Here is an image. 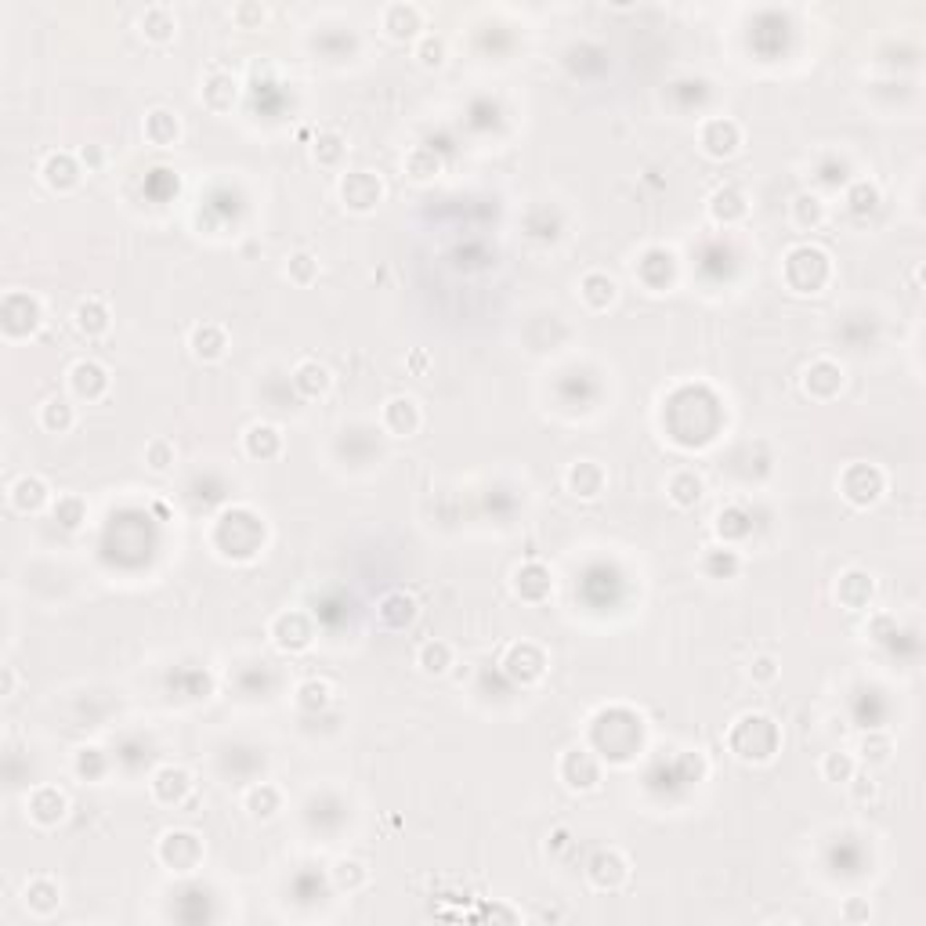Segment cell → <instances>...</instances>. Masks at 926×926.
Here are the masks:
<instances>
[{
    "label": "cell",
    "instance_id": "obj_43",
    "mask_svg": "<svg viewBox=\"0 0 926 926\" xmlns=\"http://www.w3.org/2000/svg\"><path fill=\"white\" fill-rule=\"evenodd\" d=\"M330 876H333V887L348 890V894H355V890H362L369 883L366 861H359V858H341L337 865H333Z\"/></svg>",
    "mask_w": 926,
    "mask_h": 926
},
{
    "label": "cell",
    "instance_id": "obj_33",
    "mask_svg": "<svg viewBox=\"0 0 926 926\" xmlns=\"http://www.w3.org/2000/svg\"><path fill=\"white\" fill-rule=\"evenodd\" d=\"M416 612H420V608H416L413 597H409L406 590H395V594H388L384 601H380L377 619L388 626V630H406V626L416 619Z\"/></svg>",
    "mask_w": 926,
    "mask_h": 926
},
{
    "label": "cell",
    "instance_id": "obj_35",
    "mask_svg": "<svg viewBox=\"0 0 926 926\" xmlns=\"http://www.w3.org/2000/svg\"><path fill=\"white\" fill-rule=\"evenodd\" d=\"M142 37L152 40V44H171L174 33H178V19H174V11L167 8V4H152V8H145L142 15Z\"/></svg>",
    "mask_w": 926,
    "mask_h": 926
},
{
    "label": "cell",
    "instance_id": "obj_26",
    "mask_svg": "<svg viewBox=\"0 0 926 926\" xmlns=\"http://www.w3.org/2000/svg\"><path fill=\"white\" fill-rule=\"evenodd\" d=\"M293 388H297V395L308 398V402H315V398L330 395L333 388V373L322 362L315 359H304L297 362V369H293Z\"/></svg>",
    "mask_w": 926,
    "mask_h": 926
},
{
    "label": "cell",
    "instance_id": "obj_44",
    "mask_svg": "<svg viewBox=\"0 0 926 926\" xmlns=\"http://www.w3.org/2000/svg\"><path fill=\"white\" fill-rule=\"evenodd\" d=\"M843 192H847V210L858 214V218H865V214H872V210L879 207V185L876 181L854 178Z\"/></svg>",
    "mask_w": 926,
    "mask_h": 926
},
{
    "label": "cell",
    "instance_id": "obj_21",
    "mask_svg": "<svg viewBox=\"0 0 926 926\" xmlns=\"http://www.w3.org/2000/svg\"><path fill=\"white\" fill-rule=\"evenodd\" d=\"M746 214H749V199L738 185H720V189L709 196V218L717 221V225L731 228V225H738V221H746Z\"/></svg>",
    "mask_w": 926,
    "mask_h": 926
},
{
    "label": "cell",
    "instance_id": "obj_24",
    "mask_svg": "<svg viewBox=\"0 0 926 926\" xmlns=\"http://www.w3.org/2000/svg\"><path fill=\"white\" fill-rule=\"evenodd\" d=\"M619 297V283H615L608 272H586L579 279V301L590 308V312H608Z\"/></svg>",
    "mask_w": 926,
    "mask_h": 926
},
{
    "label": "cell",
    "instance_id": "obj_7",
    "mask_svg": "<svg viewBox=\"0 0 926 926\" xmlns=\"http://www.w3.org/2000/svg\"><path fill=\"white\" fill-rule=\"evenodd\" d=\"M4 337L19 341V337H29L44 326V304L33 297V293H8L4 297Z\"/></svg>",
    "mask_w": 926,
    "mask_h": 926
},
{
    "label": "cell",
    "instance_id": "obj_27",
    "mask_svg": "<svg viewBox=\"0 0 926 926\" xmlns=\"http://www.w3.org/2000/svg\"><path fill=\"white\" fill-rule=\"evenodd\" d=\"M51 503V489L40 474H22L19 482L11 485V507L22 514H37Z\"/></svg>",
    "mask_w": 926,
    "mask_h": 926
},
{
    "label": "cell",
    "instance_id": "obj_55",
    "mask_svg": "<svg viewBox=\"0 0 926 926\" xmlns=\"http://www.w3.org/2000/svg\"><path fill=\"white\" fill-rule=\"evenodd\" d=\"M749 677H753L756 684H775V681H778V662H775V655H756V659L749 662Z\"/></svg>",
    "mask_w": 926,
    "mask_h": 926
},
{
    "label": "cell",
    "instance_id": "obj_16",
    "mask_svg": "<svg viewBox=\"0 0 926 926\" xmlns=\"http://www.w3.org/2000/svg\"><path fill=\"white\" fill-rule=\"evenodd\" d=\"M847 377H843V366L832 359H814L811 366L804 369V391L818 402H832L840 395Z\"/></svg>",
    "mask_w": 926,
    "mask_h": 926
},
{
    "label": "cell",
    "instance_id": "obj_20",
    "mask_svg": "<svg viewBox=\"0 0 926 926\" xmlns=\"http://www.w3.org/2000/svg\"><path fill=\"white\" fill-rule=\"evenodd\" d=\"M836 597H840L843 608L865 612V608L872 605V597H876V579H872V572L851 568V572H843L840 583H836Z\"/></svg>",
    "mask_w": 926,
    "mask_h": 926
},
{
    "label": "cell",
    "instance_id": "obj_51",
    "mask_svg": "<svg viewBox=\"0 0 926 926\" xmlns=\"http://www.w3.org/2000/svg\"><path fill=\"white\" fill-rule=\"evenodd\" d=\"M174 460H178V449H174L171 438H152L149 445H145V463H149L156 474H167L174 467Z\"/></svg>",
    "mask_w": 926,
    "mask_h": 926
},
{
    "label": "cell",
    "instance_id": "obj_23",
    "mask_svg": "<svg viewBox=\"0 0 926 926\" xmlns=\"http://www.w3.org/2000/svg\"><path fill=\"white\" fill-rule=\"evenodd\" d=\"M189 348L199 362H221L228 355V333L218 322H199L189 333Z\"/></svg>",
    "mask_w": 926,
    "mask_h": 926
},
{
    "label": "cell",
    "instance_id": "obj_56",
    "mask_svg": "<svg viewBox=\"0 0 926 926\" xmlns=\"http://www.w3.org/2000/svg\"><path fill=\"white\" fill-rule=\"evenodd\" d=\"M843 919H851V923H858V919H869L872 912H869V905L861 898H847V905H843V912H840Z\"/></svg>",
    "mask_w": 926,
    "mask_h": 926
},
{
    "label": "cell",
    "instance_id": "obj_8",
    "mask_svg": "<svg viewBox=\"0 0 926 926\" xmlns=\"http://www.w3.org/2000/svg\"><path fill=\"white\" fill-rule=\"evenodd\" d=\"M558 775L572 793H594L601 785V756L590 753L586 746H572L561 756Z\"/></svg>",
    "mask_w": 926,
    "mask_h": 926
},
{
    "label": "cell",
    "instance_id": "obj_54",
    "mask_svg": "<svg viewBox=\"0 0 926 926\" xmlns=\"http://www.w3.org/2000/svg\"><path fill=\"white\" fill-rule=\"evenodd\" d=\"M232 22L239 29H261L268 22V8L265 4H236L232 8Z\"/></svg>",
    "mask_w": 926,
    "mask_h": 926
},
{
    "label": "cell",
    "instance_id": "obj_13",
    "mask_svg": "<svg viewBox=\"0 0 926 926\" xmlns=\"http://www.w3.org/2000/svg\"><path fill=\"white\" fill-rule=\"evenodd\" d=\"M66 380H69L73 398H80V402H98V398H105V391H109V369L95 359L73 362Z\"/></svg>",
    "mask_w": 926,
    "mask_h": 926
},
{
    "label": "cell",
    "instance_id": "obj_5",
    "mask_svg": "<svg viewBox=\"0 0 926 926\" xmlns=\"http://www.w3.org/2000/svg\"><path fill=\"white\" fill-rule=\"evenodd\" d=\"M840 492L851 507L865 511V507L879 503V496L887 492V474L879 471L876 463H851V467L840 474Z\"/></svg>",
    "mask_w": 926,
    "mask_h": 926
},
{
    "label": "cell",
    "instance_id": "obj_40",
    "mask_svg": "<svg viewBox=\"0 0 926 926\" xmlns=\"http://www.w3.org/2000/svg\"><path fill=\"white\" fill-rule=\"evenodd\" d=\"M699 565L709 579H735L742 572V554L731 547H709Z\"/></svg>",
    "mask_w": 926,
    "mask_h": 926
},
{
    "label": "cell",
    "instance_id": "obj_34",
    "mask_svg": "<svg viewBox=\"0 0 926 926\" xmlns=\"http://www.w3.org/2000/svg\"><path fill=\"white\" fill-rule=\"evenodd\" d=\"M789 214H793V225L800 228V232H818V228L825 225V218H829V210H825L818 192H800V196L789 203Z\"/></svg>",
    "mask_w": 926,
    "mask_h": 926
},
{
    "label": "cell",
    "instance_id": "obj_39",
    "mask_svg": "<svg viewBox=\"0 0 926 926\" xmlns=\"http://www.w3.org/2000/svg\"><path fill=\"white\" fill-rule=\"evenodd\" d=\"M76 424V409L69 398H48L44 406H40V427L48 431V435H69Z\"/></svg>",
    "mask_w": 926,
    "mask_h": 926
},
{
    "label": "cell",
    "instance_id": "obj_47",
    "mask_svg": "<svg viewBox=\"0 0 926 926\" xmlns=\"http://www.w3.org/2000/svg\"><path fill=\"white\" fill-rule=\"evenodd\" d=\"M51 514H55V521L62 525V529H80L87 521V503L80 500V496H58L55 507H51Z\"/></svg>",
    "mask_w": 926,
    "mask_h": 926
},
{
    "label": "cell",
    "instance_id": "obj_14",
    "mask_svg": "<svg viewBox=\"0 0 926 926\" xmlns=\"http://www.w3.org/2000/svg\"><path fill=\"white\" fill-rule=\"evenodd\" d=\"M380 424H384V431L395 438H413L416 431L424 427V413L416 406V398L395 395L384 402V409H380Z\"/></svg>",
    "mask_w": 926,
    "mask_h": 926
},
{
    "label": "cell",
    "instance_id": "obj_52",
    "mask_svg": "<svg viewBox=\"0 0 926 926\" xmlns=\"http://www.w3.org/2000/svg\"><path fill=\"white\" fill-rule=\"evenodd\" d=\"M286 275H290L297 286H312L315 279H319V261H315V254H308V250H297V254L290 257V265H286Z\"/></svg>",
    "mask_w": 926,
    "mask_h": 926
},
{
    "label": "cell",
    "instance_id": "obj_38",
    "mask_svg": "<svg viewBox=\"0 0 926 926\" xmlns=\"http://www.w3.org/2000/svg\"><path fill=\"white\" fill-rule=\"evenodd\" d=\"M73 771H76V778H84V782H102V778L113 771V756L105 753L102 746H80L73 753Z\"/></svg>",
    "mask_w": 926,
    "mask_h": 926
},
{
    "label": "cell",
    "instance_id": "obj_32",
    "mask_svg": "<svg viewBox=\"0 0 926 926\" xmlns=\"http://www.w3.org/2000/svg\"><path fill=\"white\" fill-rule=\"evenodd\" d=\"M702 492H706V482H702L699 474L688 471V467H681V471L670 474V482H666V496H670L673 507H681V511H691V507H699Z\"/></svg>",
    "mask_w": 926,
    "mask_h": 926
},
{
    "label": "cell",
    "instance_id": "obj_28",
    "mask_svg": "<svg viewBox=\"0 0 926 926\" xmlns=\"http://www.w3.org/2000/svg\"><path fill=\"white\" fill-rule=\"evenodd\" d=\"M199 98H203V105H207L210 113H228V109L236 105V98H239V80L232 73H221V69H214V73L207 76L203 91H199Z\"/></svg>",
    "mask_w": 926,
    "mask_h": 926
},
{
    "label": "cell",
    "instance_id": "obj_4",
    "mask_svg": "<svg viewBox=\"0 0 926 926\" xmlns=\"http://www.w3.org/2000/svg\"><path fill=\"white\" fill-rule=\"evenodd\" d=\"M203 854H207V847H203V840L189 829L163 832L160 843H156V858H160L163 869H171L174 876H192V872L203 865Z\"/></svg>",
    "mask_w": 926,
    "mask_h": 926
},
{
    "label": "cell",
    "instance_id": "obj_57",
    "mask_svg": "<svg viewBox=\"0 0 926 926\" xmlns=\"http://www.w3.org/2000/svg\"><path fill=\"white\" fill-rule=\"evenodd\" d=\"M847 785L854 789V796H858V800H872V796H876V782H872V778H858V775H854Z\"/></svg>",
    "mask_w": 926,
    "mask_h": 926
},
{
    "label": "cell",
    "instance_id": "obj_2",
    "mask_svg": "<svg viewBox=\"0 0 926 926\" xmlns=\"http://www.w3.org/2000/svg\"><path fill=\"white\" fill-rule=\"evenodd\" d=\"M728 742H731V749H735L738 760H746V764H767V760H775L782 735H778V724L771 717H764V713H746V717L735 720Z\"/></svg>",
    "mask_w": 926,
    "mask_h": 926
},
{
    "label": "cell",
    "instance_id": "obj_9",
    "mask_svg": "<svg viewBox=\"0 0 926 926\" xmlns=\"http://www.w3.org/2000/svg\"><path fill=\"white\" fill-rule=\"evenodd\" d=\"M341 199H344V207L355 210V214H369V210H377L380 199H384V181L373 171H348L341 178Z\"/></svg>",
    "mask_w": 926,
    "mask_h": 926
},
{
    "label": "cell",
    "instance_id": "obj_12",
    "mask_svg": "<svg viewBox=\"0 0 926 926\" xmlns=\"http://www.w3.org/2000/svg\"><path fill=\"white\" fill-rule=\"evenodd\" d=\"M192 789H196V782H192L189 771H185V767H178V764L160 767V771L152 775V782H149L152 800H156V804H163V807H181L192 796Z\"/></svg>",
    "mask_w": 926,
    "mask_h": 926
},
{
    "label": "cell",
    "instance_id": "obj_48",
    "mask_svg": "<svg viewBox=\"0 0 926 926\" xmlns=\"http://www.w3.org/2000/svg\"><path fill=\"white\" fill-rule=\"evenodd\" d=\"M344 152H348V142L337 131H322L315 138V163H322V167H341Z\"/></svg>",
    "mask_w": 926,
    "mask_h": 926
},
{
    "label": "cell",
    "instance_id": "obj_31",
    "mask_svg": "<svg viewBox=\"0 0 926 926\" xmlns=\"http://www.w3.org/2000/svg\"><path fill=\"white\" fill-rule=\"evenodd\" d=\"M243 449L254 460H275V456L283 453V435H279V427L261 420V424H250L243 431Z\"/></svg>",
    "mask_w": 926,
    "mask_h": 926
},
{
    "label": "cell",
    "instance_id": "obj_30",
    "mask_svg": "<svg viewBox=\"0 0 926 926\" xmlns=\"http://www.w3.org/2000/svg\"><path fill=\"white\" fill-rule=\"evenodd\" d=\"M40 178L55 192H73L80 185V167H76V160L69 152H51L48 160H44V167H40Z\"/></svg>",
    "mask_w": 926,
    "mask_h": 926
},
{
    "label": "cell",
    "instance_id": "obj_1",
    "mask_svg": "<svg viewBox=\"0 0 926 926\" xmlns=\"http://www.w3.org/2000/svg\"><path fill=\"white\" fill-rule=\"evenodd\" d=\"M214 532H228V539H214V547L232 561H250L265 547V518H257L250 507L225 511L214 525Z\"/></svg>",
    "mask_w": 926,
    "mask_h": 926
},
{
    "label": "cell",
    "instance_id": "obj_3",
    "mask_svg": "<svg viewBox=\"0 0 926 926\" xmlns=\"http://www.w3.org/2000/svg\"><path fill=\"white\" fill-rule=\"evenodd\" d=\"M832 279V257L822 246L800 243L785 254V283L796 293H822Z\"/></svg>",
    "mask_w": 926,
    "mask_h": 926
},
{
    "label": "cell",
    "instance_id": "obj_41",
    "mask_svg": "<svg viewBox=\"0 0 926 926\" xmlns=\"http://www.w3.org/2000/svg\"><path fill=\"white\" fill-rule=\"evenodd\" d=\"M416 666L427 673V677H442L449 666H453V644L449 641H424L420 652H416Z\"/></svg>",
    "mask_w": 926,
    "mask_h": 926
},
{
    "label": "cell",
    "instance_id": "obj_6",
    "mask_svg": "<svg viewBox=\"0 0 926 926\" xmlns=\"http://www.w3.org/2000/svg\"><path fill=\"white\" fill-rule=\"evenodd\" d=\"M268 634H272V644L279 648V652H308L315 641V623L312 615L301 612V608H290V612H279L272 619V626H268Z\"/></svg>",
    "mask_w": 926,
    "mask_h": 926
},
{
    "label": "cell",
    "instance_id": "obj_49",
    "mask_svg": "<svg viewBox=\"0 0 926 926\" xmlns=\"http://www.w3.org/2000/svg\"><path fill=\"white\" fill-rule=\"evenodd\" d=\"M445 58H449V51H445V40L438 33H424L416 40V62L424 69H442Z\"/></svg>",
    "mask_w": 926,
    "mask_h": 926
},
{
    "label": "cell",
    "instance_id": "obj_46",
    "mask_svg": "<svg viewBox=\"0 0 926 926\" xmlns=\"http://www.w3.org/2000/svg\"><path fill=\"white\" fill-rule=\"evenodd\" d=\"M438 171H442V160L435 156V149L416 145V149L406 156V174L413 181H431V178H438Z\"/></svg>",
    "mask_w": 926,
    "mask_h": 926
},
{
    "label": "cell",
    "instance_id": "obj_37",
    "mask_svg": "<svg viewBox=\"0 0 926 926\" xmlns=\"http://www.w3.org/2000/svg\"><path fill=\"white\" fill-rule=\"evenodd\" d=\"M145 138H149L152 145H160V149L178 145V138H181L178 113H171V109H152V113L145 116Z\"/></svg>",
    "mask_w": 926,
    "mask_h": 926
},
{
    "label": "cell",
    "instance_id": "obj_50",
    "mask_svg": "<svg viewBox=\"0 0 926 926\" xmlns=\"http://www.w3.org/2000/svg\"><path fill=\"white\" fill-rule=\"evenodd\" d=\"M717 532L724 543H738V539L749 532V514L742 507H728V511L717 514Z\"/></svg>",
    "mask_w": 926,
    "mask_h": 926
},
{
    "label": "cell",
    "instance_id": "obj_19",
    "mask_svg": "<svg viewBox=\"0 0 926 926\" xmlns=\"http://www.w3.org/2000/svg\"><path fill=\"white\" fill-rule=\"evenodd\" d=\"M507 673H511L514 681L521 684H536L543 673H547V655L539 652L536 644L521 641V644H511V652H507Z\"/></svg>",
    "mask_w": 926,
    "mask_h": 926
},
{
    "label": "cell",
    "instance_id": "obj_36",
    "mask_svg": "<svg viewBox=\"0 0 926 926\" xmlns=\"http://www.w3.org/2000/svg\"><path fill=\"white\" fill-rule=\"evenodd\" d=\"M109 322H113V315H109L105 301H98V297H87V301L76 304L73 326L84 333V337H102V333H109Z\"/></svg>",
    "mask_w": 926,
    "mask_h": 926
},
{
    "label": "cell",
    "instance_id": "obj_17",
    "mask_svg": "<svg viewBox=\"0 0 926 926\" xmlns=\"http://www.w3.org/2000/svg\"><path fill=\"white\" fill-rule=\"evenodd\" d=\"M380 26L391 40H420L424 37V11L416 4H388L380 11Z\"/></svg>",
    "mask_w": 926,
    "mask_h": 926
},
{
    "label": "cell",
    "instance_id": "obj_45",
    "mask_svg": "<svg viewBox=\"0 0 926 926\" xmlns=\"http://www.w3.org/2000/svg\"><path fill=\"white\" fill-rule=\"evenodd\" d=\"M333 702V684L322 681V677H312V681L297 684V709L304 713H319Z\"/></svg>",
    "mask_w": 926,
    "mask_h": 926
},
{
    "label": "cell",
    "instance_id": "obj_18",
    "mask_svg": "<svg viewBox=\"0 0 926 926\" xmlns=\"http://www.w3.org/2000/svg\"><path fill=\"white\" fill-rule=\"evenodd\" d=\"M565 485L576 500H597L608 485V474L597 460H576L565 471Z\"/></svg>",
    "mask_w": 926,
    "mask_h": 926
},
{
    "label": "cell",
    "instance_id": "obj_58",
    "mask_svg": "<svg viewBox=\"0 0 926 926\" xmlns=\"http://www.w3.org/2000/svg\"><path fill=\"white\" fill-rule=\"evenodd\" d=\"M15 691V670L11 666H4V681H0V695H11Z\"/></svg>",
    "mask_w": 926,
    "mask_h": 926
},
{
    "label": "cell",
    "instance_id": "obj_11",
    "mask_svg": "<svg viewBox=\"0 0 926 926\" xmlns=\"http://www.w3.org/2000/svg\"><path fill=\"white\" fill-rule=\"evenodd\" d=\"M699 142H702V152L706 156H713V160H728V156H735L738 145H742V127H738L731 116H713V120H706L699 127Z\"/></svg>",
    "mask_w": 926,
    "mask_h": 926
},
{
    "label": "cell",
    "instance_id": "obj_42",
    "mask_svg": "<svg viewBox=\"0 0 926 926\" xmlns=\"http://www.w3.org/2000/svg\"><path fill=\"white\" fill-rule=\"evenodd\" d=\"M858 775V756L843 753V749H832V753L822 756V778L832 785H847L851 778Z\"/></svg>",
    "mask_w": 926,
    "mask_h": 926
},
{
    "label": "cell",
    "instance_id": "obj_15",
    "mask_svg": "<svg viewBox=\"0 0 926 926\" xmlns=\"http://www.w3.org/2000/svg\"><path fill=\"white\" fill-rule=\"evenodd\" d=\"M586 879L594 883L597 890H619L626 887V879H630V861L623 858L619 851H597L594 858L586 861Z\"/></svg>",
    "mask_w": 926,
    "mask_h": 926
},
{
    "label": "cell",
    "instance_id": "obj_10",
    "mask_svg": "<svg viewBox=\"0 0 926 926\" xmlns=\"http://www.w3.org/2000/svg\"><path fill=\"white\" fill-rule=\"evenodd\" d=\"M26 814H29V822L40 825V829H55L58 822H66L69 796L62 793L58 785H37V789L26 796Z\"/></svg>",
    "mask_w": 926,
    "mask_h": 926
},
{
    "label": "cell",
    "instance_id": "obj_29",
    "mask_svg": "<svg viewBox=\"0 0 926 926\" xmlns=\"http://www.w3.org/2000/svg\"><path fill=\"white\" fill-rule=\"evenodd\" d=\"M243 807L250 818H257V822H272L275 814L283 811V793H279V785H272V782H254L243 793Z\"/></svg>",
    "mask_w": 926,
    "mask_h": 926
},
{
    "label": "cell",
    "instance_id": "obj_25",
    "mask_svg": "<svg viewBox=\"0 0 926 926\" xmlns=\"http://www.w3.org/2000/svg\"><path fill=\"white\" fill-rule=\"evenodd\" d=\"M22 905H26L33 916L48 919L51 912H58V905H62V887H58L51 876H33L26 883V890H22Z\"/></svg>",
    "mask_w": 926,
    "mask_h": 926
},
{
    "label": "cell",
    "instance_id": "obj_22",
    "mask_svg": "<svg viewBox=\"0 0 926 926\" xmlns=\"http://www.w3.org/2000/svg\"><path fill=\"white\" fill-rule=\"evenodd\" d=\"M550 586H554V579H550L547 565H539V561H525L521 568H514V594H518L521 601H529V605L547 601Z\"/></svg>",
    "mask_w": 926,
    "mask_h": 926
},
{
    "label": "cell",
    "instance_id": "obj_53",
    "mask_svg": "<svg viewBox=\"0 0 926 926\" xmlns=\"http://www.w3.org/2000/svg\"><path fill=\"white\" fill-rule=\"evenodd\" d=\"M858 753H861V760H865V764L879 767V764H887V760H890L894 746H890V738H887V735H865V738H861Z\"/></svg>",
    "mask_w": 926,
    "mask_h": 926
}]
</instances>
